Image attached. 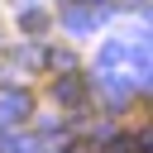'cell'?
<instances>
[{
    "mask_svg": "<svg viewBox=\"0 0 153 153\" xmlns=\"http://www.w3.org/2000/svg\"><path fill=\"white\" fill-rule=\"evenodd\" d=\"M53 91H57V100H67V105H76V100H86V76H57L53 81Z\"/></svg>",
    "mask_w": 153,
    "mask_h": 153,
    "instance_id": "1",
    "label": "cell"
},
{
    "mask_svg": "<svg viewBox=\"0 0 153 153\" xmlns=\"http://www.w3.org/2000/svg\"><path fill=\"white\" fill-rule=\"evenodd\" d=\"M48 29V14H24V33H43Z\"/></svg>",
    "mask_w": 153,
    "mask_h": 153,
    "instance_id": "2",
    "label": "cell"
}]
</instances>
